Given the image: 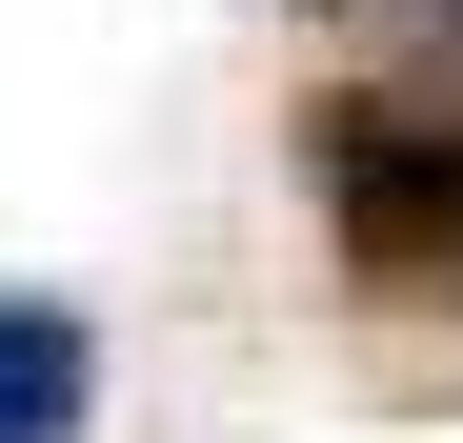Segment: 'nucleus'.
<instances>
[{
	"mask_svg": "<svg viewBox=\"0 0 463 443\" xmlns=\"http://www.w3.org/2000/svg\"><path fill=\"white\" fill-rule=\"evenodd\" d=\"M323 202H343V262L383 303H463V121H403V101H323Z\"/></svg>",
	"mask_w": 463,
	"mask_h": 443,
	"instance_id": "obj_1",
	"label": "nucleus"
},
{
	"mask_svg": "<svg viewBox=\"0 0 463 443\" xmlns=\"http://www.w3.org/2000/svg\"><path fill=\"white\" fill-rule=\"evenodd\" d=\"M101 423V343L81 303H0V443H81Z\"/></svg>",
	"mask_w": 463,
	"mask_h": 443,
	"instance_id": "obj_2",
	"label": "nucleus"
},
{
	"mask_svg": "<svg viewBox=\"0 0 463 443\" xmlns=\"http://www.w3.org/2000/svg\"><path fill=\"white\" fill-rule=\"evenodd\" d=\"M423 61H463V0H423Z\"/></svg>",
	"mask_w": 463,
	"mask_h": 443,
	"instance_id": "obj_3",
	"label": "nucleus"
}]
</instances>
